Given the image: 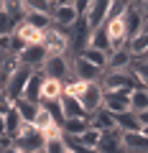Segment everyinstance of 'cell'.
Instances as JSON below:
<instances>
[{"label": "cell", "mask_w": 148, "mask_h": 153, "mask_svg": "<svg viewBox=\"0 0 148 153\" xmlns=\"http://www.w3.org/2000/svg\"><path fill=\"white\" fill-rule=\"evenodd\" d=\"M18 26H21V23H18L5 8H3V10H0V38H10L13 31H16Z\"/></svg>", "instance_id": "484cf974"}, {"label": "cell", "mask_w": 148, "mask_h": 153, "mask_svg": "<svg viewBox=\"0 0 148 153\" xmlns=\"http://www.w3.org/2000/svg\"><path fill=\"white\" fill-rule=\"evenodd\" d=\"M0 89H3V84H0Z\"/></svg>", "instance_id": "f35d334b"}, {"label": "cell", "mask_w": 148, "mask_h": 153, "mask_svg": "<svg viewBox=\"0 0 148 153\" xmlns=\"http://www.w3.org/2000/svg\"><path fill=\"white\" fill-rule=\"evenodd\" d=\"M71 74H74L77 82H100L105 71H100L97 66H92L89 61H84L82 56H74V61H71Z\"/></svg>", "instance_id": "9c48e42d"}, {"label": "cell", "mask_w": 148, "mask_h": 153, "mask_svg": "<svg viewBox=\"0 0 148 153\" xmlns=\"http://www.w3.org/2000/svg\"><path fill=\"white\" fill-rule=\"evenodd\" d=\"M143 33H148V23H146V26H143Z\"/></svg>", "instance_id": "74e56055"}, {"label": "cell", "mask_w": 148, "mask_h": 153, "mask_svg": "<svg viewBox=\"0 0 148 153\" xmlns=\"http://www.w3.org/2000/svg\"><path fill=\"white\" fill-rule=\"evenodd\" d=\"M133 64V54L128 49H120V51H112L107 56V69L105 71H128Z\"/></svg>", "instance_id": "2e32d148"}, {"label": "cell", "mask_w": 148, "mask_h": 153, "mask_svg": "<svg viewBox=\"0 0 148 153\" xmlns=\"http://www.w3.org/2000/svg\"><path fill=\"white\" fill-rule=\"evenodd\" d=\"M41 71L49 79H56V82H69V79H74L71 76V61L66 56H49L44 61V66H41Z\"/></svg>", "instance_id": "277c9868"}, {"label": "cell", "mask_w": 148, "mask_h": 153, "mask_svg": "<svg viewBox=\"0 0 148 153\" xmlns=\"http://www.w3.org/2000/svg\"><path fill=\"white\" fill-rule=\"evenodd\" d=\"M10 146L18 148L21 153H39V151H44V148H46V138L41 135L33 125H23L21 133H18V138L10 143Z\"/></svg>", "instance_id": "7a4b0ae2"}, {"label": "cell", "mask_w": 148, "mask_h": 153, "mask_svg": "<svg viewBox=\"0 0 148 153\" xmlns=\"http://www.w3.org/2000/svg\"><path fill=\"white\" fill-rule=\"evenodd\" d=\"M49 59L44 51V46H28V49H23V54L18 56V66H26V69L36 71L44 66V61Z\"/></svg>", "instance_id": "7c38bea8"}, {"label": "cell", "mask_w": 148, "mask_h": 153, "mask_svg": "<svg viewBox=\"0 0 148 153\" xmlns=\"http://www.w3.org/2000/svg\"><path fill=\"white\" fill-rule=\"evenodd\" d=\"M130 71L135 74V79L141 82V87L148 89V61H146V59H133Z\"/></svg>", "instance_id": "83f0119b"}, {"label": "cell", "mask_w": 148, "mask_h": 153, "mask_svg": "<svg viewBox=\"0 0 148 153\" xmlns=\"http://www.w3.org/2000/svg\"><path fill=\"white\" fill-rule=\"evenodd\" d=\"M77 21H79V16H77L74 3H59L56 10H54V16H51V23H54V28H59V31H69Z\"/></svg>", "instance_id": "52a82bcc"}, {"label": "cell", "mask_w": 148, "mask_h": 153, "mask_svg": "<svg viewBox=\"0 0 148 153\" xmlns=\"http://www.w3.org/2000/svg\"><path fill=\"white\" fill-rule=\"evenodd\" d=\"M77 56H82L84 61H89L92 66H97L100 71L107 69V56L110 54H105V51H97V49H89V46H87V49H84L82 54H77Z\"/></svg>", "instance_id": "44dd1931"}, {"label": "cell", "mask_w": 148, "mask_h": 153, "mask_svg": "<svg viewBox=\"0 0 148 153\" xmlns=\"http://www.w3.org/2000/svg\"><path fill=\"white\" fill-rule=\"evenodd\" d=\"M100 84H102L105 92H115V89H128V92H133V89L141 87V82L135 79V74H133L130 69L128 71H105L102 79H100Z\"/></svg>", "instance_id": "6da1fadb"}, {"label": "cell", "mask_w": 148, "mask_h": 153, "mask_svg": "<svg viewBox=\"0 0 148 153\" xmlns=\"http://www.w3.org/2000/svg\"><path fill=\"white\" fill-rule=\"evenodd\" d=\"M8 41H10V38H0V49H5V51H8Z\"/></svg>", "instance_id": "8d00e7d4"}, {"label": "cell", "mask_w": 148, "mask_h": 153, "mask_svg": "<svg viewBox=\"0 0 148 153\" xmlns=\"http://www.w3.org/2000/svg\"><path fill=\"white\" fill-rule=\"evenodd\" d=\"M107 10H110V3H107V0H94V3H89L87 16H84V23H87L89 33H94L97 28L105 26V21H107Z\"/></svg>", "instance_id": "ba28073f"}, {"label": "cell", "mask_w": 148, "mask_h": 153, "mask_svg": "<svg viewBox=\"0 0 148 153\" xmlns=\"http://www.w3.org/2000/svg\"><path fill=\"white\" fill-rule=\"evenodd\" d=\"M44 153H66V146H64V140H49Z\"/></svg>", "instance_id": "d6a6232c"}, {"label": "cell", "mask_w": 148, "mask_h": 153, "mask_svg": "<svg viewBox=\"0 0 148 153\" xmlns=\"http://www.w3.org/2000/svg\"><path fill=\"white\" fill-rule=\"evenodd\" d=\"M141 13H143V23H148V0L141 3Z\"/></svg>", "instance_id": "836d02e7"}, {"label": "cell", "mask_w": 148, "mask_h": 153, "mask_svg": "<svg viewBox=\"0 0 148 153\" xmlns=\"http://www.w3.org/2000/svg\"><path fill=\"white\" fill-rule=\"evenodd\" d=\"M13 107H16V112L21 115V120L23 125H33V120H36V115H39L41 110V102H28V100H16L13 102Z\"/></svg>", "instance_id": "e0dca14e"}, {"label": "cell", "mask_w": 148, "mask_h": 153, "mask_svg": "<svg viewBox=\"0 0 148 153\" xmlns=\"http://www.w3.org/2000/svg\"><path fill=\"white\" fill-rule=\"evenodd\" d=\"M87 128H89V120H84V117H69V120H64L61 130H64V135L79 138L84 130H87Z\"/></svg>", "instance_id": "603a6c76"}, {"label": "cell", "mask_w": 148, "mask_h": 153, "mask_svg": "<svg viewBox=\"0 0 148 153\" xmlns=\"http://www.w3.org/2000/svg\"><path fill=\"white\" fill-rule=\"evenodd\" d=\"M123 21H125V28H128V41L135 38V36H141L143 26H146V23H143V13H141V3H128Z\"/></svg>", "instance_id": "30bf717a"}, {"label": "cell", "mask_w": 148, "mask_h": 153, "mask_svg": "<svg viewBox=\"0 0 148 153\" xmlns=\"http://www.w3.org/2000/svg\"><path fill=\"white\" fill-rule=\"evenodd\" d=\"M138 123H141V128H143V125H148V110L138 115Z\"/></svg>", "instance_id": "e575fe53"}, {"label": "cell", "mask_w": 148, "mask_h": 153, "mask_svg": "<svg viewBox=\"0 0 148 153\" xmlns=\"http://www.w3.org/2000/svg\"><path fill=\"white\" fill-rule=\"evenodd\" d=\"M146 110H148V89L146 87L133 89L130 92V112L141 115V112H146Z\"/></svg>", "instance_id": "7402d4cb"}, {"label": "cell", "mask_w": 148, "mask_h": 153, "mask_svg": "<svg viewBox=\"0 0 148 153\" xmlns=\"http://www.w3.org/2000/svg\"><path fill=\"white\" fill-rule=\"evenodd\" d=\"M39 153H44V151H39Z\"/></svg>", "instance_id": "60d3db41"}, {"label": "cell", "mask_w": 148, "mask_h": 153, "mask_svg": "<svg viewBox=\"0 0 148 153\" xmlns=\"http://www.w3.org/2000/svg\"><path fill=\"white\" fill-rule=\"evenodd\" d=\"M115 128L125 135V133H141V123H138V115L135 112H123L115 115Z\"/></svg>", "instance_id": "ffe728a7"}, {"label": "cell", "mask_w": 148, "mask_h": 153, "mask_svg": "<svg viewBox=\"0 0 148 153\" xmlns=\"http://www.w3.org/2000/svg\"><path fill=\"white\" fill-rule=\"evenodd\" d=\"M44 51L46 56H66V49H69V36L66 31H59V28L51 26L46 31V38H44Z\"/></svg>", "instance_id": "5b68a950"}, {"label": "cell", "mask_w": 148, "mask_h": 153, "mask_svg": "<svg viewBox=\"0 0 148 153\" xmlns=\"http://www.w3.org/2000/svg\"><path fill=\"white\" fill-rule=\"evenodd\" d=\"M23 5L28 8V10H36V13H44V16H54V10H56V5L59 3H49V0H33V3H23Z\"/></svg>", "instance_id": "f1b7e54d"}, {"label": "cell", "mask_w": 148, "mask_h": 153, "mask_svg": "<svg viewBox=\"0 0 148 153\" xmlns=\"http://www.w3.org/2000/svg\"><path fill=\"white\" fill-rule=\"evenodd\" d=\"M51 125H56V123H54V117H51V115H49V110H46L44 105H41L39 115H36V120H33V128H36L39 133H44L46 128H51Z\"/></svg>", "instance_id": "f546056e"}, {"label": "cell", "mask_w": 148, "mask_h": 153, "mask_svg": "<svg viewBox=\"0 0 148 153\" xmlns=\"http://www.w3.org/2000/svg\"><path fill=\"white\" fill-rule=\"evenodd\" d=\"M44 79H46V74H44L41 69L33 71L31 79H28V84H26L23 100H28V102H41V87H44Z\"/></svg>", "instance_id": "5bb4252c"}, {"label": "cell", "mask_w": 148, "mask_h": 153, "mask_svg": "<svg viewBox=\"0 0 148 153\" xmlns=\"http://www.w3.org/2000/svg\"><path fill=\"white\" fill-rule=\"evenodd\" d=\"M3 153H21V151H18V148H13V146H5V151H3Z\"/></svg>", "instance_id": "d590c367"}, {"label": "cell", "mask_w": 148, "mask_h": 153, "mask_svg": "<svg viewBox=\"0 0 148 153\" xmlns=\"http://www.w3.org/2000/svg\"><path fill=\"white\" fill-rule=\"evenodd\" d=\"M41 105H44V107L49 110V115L54 117V123H56V125H64V120H66V117H64V110H61V102H59V100H56V102H41Z\"/></svg>", "instance_id": "4dcf8cb0"}, {"label": "cell", "mask_w": 148, "mask_h": 153, "mask_svg": "<svg viewBox=\"0 0 148 153\" xmlns=\"http://www.w3.org/2000/svg\"><path fill=\"white\" fill-rule=\"evenodd\" d=\"M13 38H18L23 46H41L44 44V38H46V31H41V28L36 26H28V23H21V26L13 31Z\"/></svg>", "instance_id": "8fae6325"}, {"label": "cell", "mask_w": 148, "mask_h": 153, "mask_svg": "<svg viewBox=\"0 0 148 153\" xmlns=\"http://www.w3.org/2000/svg\"><path fill=\"white\" fill-rule=\"evenodd\" d=\"M100 135H102V133H100V130H94V128L89 125L87 130H84V133H82V135H79V138H74V140H77L79 146H84V148H92V151H97ZM69 138H71V135H69Z\"/></svg>", "instance_id": "4316f807"}, {"label": "cell", "mask_w": 148, "mask_h": 153, "mask_svg": "<svg viewBox=\"0 0 148 153\" xmlns=\"http://www.w3.org/2000/svg\"><path fill=\"white\" fill-rule=\"evenodd\" d=\"M64 94V82H56V79H44V87H41V102H56Z\"/></svg>", "instance_id": "d6986e66"}, {"label": "cell", "mask_w": 148, "mask_h": 153, "mask_svg": "<svg viewBox=\"0 0 148 153\" xmlns=\"http://www.w3.org/2000/svg\"><path fill=\"white\" fill-rule=\"evenodd\" d=\"M13 110V100L8 97L5 92H3V89H0V115H3V117H5L8 112H10Z\"/></svg>", "instance_id": "1f68e13d"}, {"label": "cell", "mask_w": 148, "mask_h": 153, "mask_svg": "<svg viewBox=\"0 0 148 153\" xmlns=\"http://www.w3.org/2000/svg\"><path fill=\"white\" fill-rule=\"evenodd\" d=\"M89 49H97V51H105V54H110V38H107V31H105V26L102 28H97V31L89 36Z\"/></svg>", "instance_id": "d4e9b609"}, {"label": "cell", "mask_w": 148, "mask_h": 153, "mask_svg": "<svg viewBox=\"0 0 148 153\" xmlns=\"http://www.w3.org/2000/svg\"><path fill=\"white\" fill-rule=\"evenodd\" d=\"M31 74H33V71H31V69H26V66H16V69L8 74L3 92H5L8 97L13 100V102H16V100H21V97H23V92H26V84H28V79H31Z\"/></svg>", "instance_id": "3957f363"}, {"label": "cell", "mask_w": 148, "mask_h": 153, "mask_svg": "<svg viewBox=\"0 0 148 153\" xmlns=\"http://www.w3.org/2000/svg\"><path fill=\"white\" fill-rule=\"evenodd\" d=\"M23 8H26V5H23ZM23 23H28V26H36V28H41V31H49V28L54 26L49 16H44V13H36V10H28V8H26V18H23Z\"/></svg>", "instance_id": "cb8c5ba5"}, {"label": "cell", "mask_w": 148, "mask_h": 153, "mask_svg": "<svg viewBox=\"0 0 148 153\" xmlns=\"http://www.w3.org/2000/svg\"><path fill=\"white\" fill-rule=\"evenodd\" d=\"M97 153H125V148H123V133L118 128L102 133L100 143H97Z\"/></svg>", "instance_id": "4fadbf2b"}, {"label": "cell", "mask_w": 148, "mask_h": 153, "mask_svg": "<svg viewBox=\"0 0 148 153\" xmlns=\"http://www.w3.org/2000/svg\"><path fill=\"white\" fill-rule=\"evenodd\" d=\"M89 125L100 133H107V130H115V115H110L105 107H100L97 112H92L89 117Z\"/></svg>", "instance_id": "ac0fdd59"}, {"label": "cell", "mask_w": 148, "mask_h": 153, "mask_svg": "<svg viewBox=\"0 0 148 153\" xmlns=\"http://www.w3.org/2000/svg\"><path fill=\"white\" fill-rule=\"evenodd\" d=\"M66 153H71V151H66Z\"/></svg>", "instance_id": "ab89813d"}, {"label": "cell", "mask_w": 148, "mask_h": 153, "mask_svg": "<svg viewBox=\"0 0 148 153\" xmlns=\"http://www.w3.org/2000/svg\"><path fill=\"white\" fill-rule=\"evenodd\" d=\"M102 107L110 115H123L130 112V92L128 89H115V92H105L102 97Z\"/></svg>", "instance_id": "8992f818"}, {"label": "cell", "mask_w": 148, "mask_h": 153, "mask_svg": "<svg viewBox=\"0 0 148 153\" xmlns=\"http://www.w3.org/2000/svg\"><path fill=\"white\" fill-rule=\"evenodd\" d=\"M61 110H64V117L69 120V117H84V120H89V112L82 107V102H79L77 97H71V94H61Z\"/></svg>", "instance_id": "9a60e30c"}]
</instances>
